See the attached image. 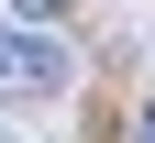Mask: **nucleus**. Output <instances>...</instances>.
Here are the masks:
<instances>
[{
  "label": "nucleus",
  "mask_w": 155,
  "mask_h": 143,
  "mask_svg": "<svg viewBox=\"0 0 155 143\" xmlns=\"http://www.w3.org/2000/svg\"><path fill=\"white\" fill-rule=\"evenodd\" d=\"M55 77H67V55H55L45 33H0V88L33 99V88H55Z\"/></svg>",
  "instance_id": "f257e3e1"
},
{
  "label": "nucleus",
  "mask_w": 155,
  "mask_h": 143,
  "mask_svg": "<svg viewBox=\"0 0 155 143\" xmlns=\"http://www.w3.org/2000/svg\"><path fill=\"white\" fill-rule=\"evenodd\" d=\"M11 11H22V22H67L78 0H11Z\"/></svg>",
  "instance_id": "f03ea898"
},
{
  "label": "nucleus",
  "mask_w": 155,
  "mask_h": 143,
  "mask_svg": "<svg viewBox=\"0 0 155 143\" xmlns=\"http://www.w3.org/2000/svg\"><path fill=\"white\" fill-rule=\"evenodd\" d=\"M133 143H155V110H144V132H133Z\"/></svg>",
  "instance_id": "7ed1b4c3"
}]
</instances>
